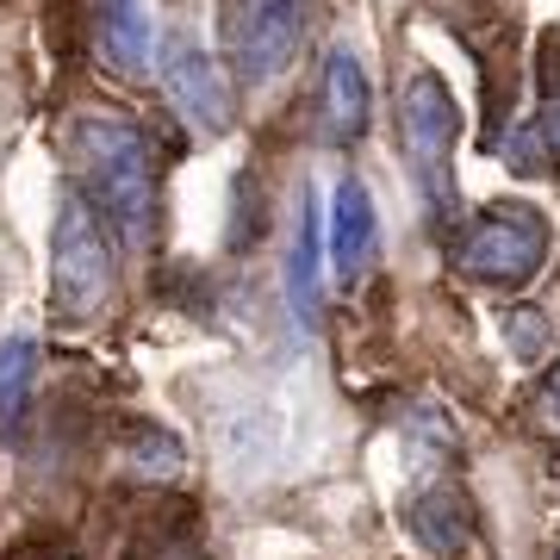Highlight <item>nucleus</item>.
<instances>
[{"label":"nucleus","mask_w":560,"mask_h":560,"mask_svg":"<svg viewBox=\"0 0 560 560\" xmlns=\"http://www.w3.org/2000/svg\"><path fill=\"white\" fill-rule=\"evenodd\" d=\"M69 162H75L88 206L131 249H143L150 224H156V143L119 113H81L69 125Z\"/></svg>","instance_id":"nucleus-1"},{"label":"nucleus","mask_w":560,"mask_h":560,"mask_svg":"<svg viewBox=\"0 0 560 560\" xmlns=\"http://www.w3.org/2000/svg\"><path fill=\"white\" fill-rule=\"evenodd\" d=\"M455 131H460V113H455L448 81L418 69L399 94V150H405V168H411L423 212L436 224L455 219Z\"/></svg>","instance_id":"nucleus-2"},{"label":"nucleus","mask_w":560,"mask_h":560,"mask_svg":"<svg viewBox=\"0 0 560 560\" xmlns=\"http://www.w3.org/2000/svg\"><path fill=\"white\" fill-rule=\"evenodd\" d=\"M50 305L69 324L101 318L113 305V243L101 231V212L75 187L62 194L57 231H50Z\"/></svg>","instance_id":"nucleus-3"},{"label":"nucleus","mask_w":560,"mask_h":560,"mask_svg":"<svg viewBox=\"0 0 560 560\" xmlns=\"http://www.w3.org/2000/svg\"><path fill=\"white\" fill-rule=\"evenodd\" d=\"M541 256H548V224L517 200L486 206L455 243L460 275L486 280V287H523V280L541 268Z\"/></svg>","instance_id":"nucleus-4"},{"label":"nucleus","mask_w":560,"mask_h":560,"mask_svg":"<svg viewBox=\"0 0 560 560\" xmlns=\"http://www.w3.org/2000/svg\"><path fill=\"white\" fill-rule=\"evenodd\" d=\"M305 38V0H224V50L249 88L287 75Z\"/></svg>","instance_id":"nucleus-5"},{"label":"nucleus","mask_w":560,"mask_h":560,"mask_svg":"<svg viewBox=\"0 0 560 560\" xmlns=\"http://www.w3.org/2000/svg\"><path fill=\"white\" fill-rule=\"evenodd\" d=\"M162 94H168V106L200 138H224L231 131V88H224V69L206 44L168 38V50H162Z\"/></svg>","instance_id":"nucleus-6"},{"label":"nucleus","mask_w":560,"mask_h":560,"mask_svg":"<svg viewBox=\"0 0 560 560\" xmlns=\"http://www.w3.org/2000/svg\"><path fill=\"white\" fill-rule=\"evenodd\" d=\"M368 113H374V94H368V75H361L355 50H330V62H324V88H318V131H324V143H337V150L361 143Z\"/></svg>","instance_id":"nucleus-7"},{"label":"nucleus","mask_w":560,"mask_h":560,"mask_svg":"<svg viewBox=\"0 0 560 560\" xmlns=\"http://www.w3.org/2000/svg\"><path fill=\"white\" fill-rule=\"evenodd\" d=\"M374 261V200L355 175L337 180V200H330V268L342 287H355Z\"/></svg>","instance_id":"nucleus-8"},{"label":"nucleus","mask_w":560,"mask_h":560,"mask_svg":"<svg viewBox=\"0 0 560 560\" xmlns=\"http://www.w3.org/2000/svg\"><path fill=\"white\" fill-rule=\"evenodd\" d=\"M405 523H411V536H418L430 555H460L467 536H474V511H467V499H460L455 486H430V492H418L411 511H405Z\"/></svg>","instance_id":"nucleus-9"},{"label":"nucleus","mask_w":560,"mask_h":560,"mask_svg":"<svg viewBox=\"0 0 560 560\" xmlns=\"http://www.w3.org/2000/svg\"><path fill=\"white\" fill-rule=\"evenodd\" d=\"M318 280H324V224H318V206L300 194L293 256H287V305H293V318L300 324L318 318Z\"/></svg>","instance_id":"nucleus-10"},{"label":"nucleus","mask_w":560,"mask_h":560,"mask_svg":"<svg viewBox=\"0 0 560 560\" xmlns=\"http://www.w3.org/2000/svg\"><path fill=\"white\" fill-rule=\"evenodd\" d=\"M101 50L119 75H138L150 57V0H101Z\"/></svg>","instance_id":"nucleus-11"},{"label":"nucleus","mask_w":560,"mask_h":560,"mask_svg":"<svg viewBox=\"0 0 560 560\" xmlns=\"http://www.w3.org/2000/svg\"><path fill=\"white\" fill-rule=\"evenodd\" d=\"M32 374H38V342L32 337H7L0 342V430H7V436H13L20 418H25Z\"/></svg>","instance_id":"nucleus-12"},{"label":"nucleus","mask_w":560,"mask_h":560,"mask_svg":"<svg viewBox=\"0 0 560 560\" xmlns=\"http://www.w3.org/2000/svg\"><path fill=\"white\" fill-rule=\"evenodd\" d=\"M504 330H511V349H517V361H541V355H548V312H536V305H517V312L504 318Z\"/></svg>","instance_id":"nucleus-13"},{"label":"nucleus","mask_w":560,"mask_h":560,"mask_svg":"<svg viewBox=\"0 0 560 560\" xmlns=\"http://www.w3.org/2000/svg\"><path fill=\"white\" fill-rule=\"evenodd\" d=\"M131 455H138L143 474H175V467H180V448H175L168 436H162V430H138Z\"/></svg>","instance_id":"nucleus-14"},{"label":"nucleus","mask_w":560,"mask_h":560,"mask_svg":"<svg viewBox=\"0 0 560 560\" xmlns=\"http://www.w3.org/2000/svg\"><path fill=\"white\" fill-rule=\"evenodd\" d=\"M536 131H541V143H548V156H560V88L541 101V119H536Z\"/></svg>","instance_id":"nucleus-15"},{"label":"nucleus","mask_w":560,"mask_h":560,"mask_svg":"<svg viewBox=\"0 0 560 560\" xmlns=\"http://www.w3.org/2000/svg\"><path fill=\"white\" fill-rule=\"evenodd\" d=\"M536 405H541V418L560 430V361L548 368V381H541V399H536Z\"/></svg>","instance_id":"nucleus-16"}]
</instances>
